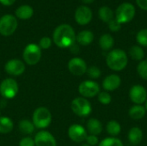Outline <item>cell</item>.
Returning a JSON list of instances; mask_svg holds the SVG:
<instances>
[{
  "label": "cell",
  "mask_w": 147,
  "mask_h": 146,
  "mask_svg": "<svg viewBox=\"0 0 147 146\" xmlns=\"http://www.w3.org/2000/svg\"><path fill=\"white\" fill-rule=\"evenodd\" d=\"M53 40L59 48H68L76 41L75 31L70 25L61 24L53 31Z\"/></svg>",
  "instance_id": "6da1fadb"
},
{
  "label": "cell",
  "mask_w": 147,
  "mask_h": 146,
  "mask_svg": "<svg viewBox=\"0 0 147 146\" xmlns=\"http://www.w3.org/2000/svg\"><path fill=\"white\" fill-rule=\"evenodd\" d=\"M128 63V57L127 52L122 49L111 50L106 58V64L108 67L114 71H121L124 70Z\"/></svg>",
  "instance_id": "7a4b0ae2"
},
{
  "label": "cell",
  "mask_w": 147,
  "mask_h": 146,
  "mask_svg": "<svg viewBox=\"0 0 147 146\" xmlns=\"http://www.w3.org/2000/svg\"><path fill=\"white\" fill-rule=\"evenodd\" d=\"M32 122L35 128L45 129L48 127L52 122V114L50 110L45 107L36 108L32 116Z\"/></svg>",
  "instance_id": "3957f363"
},
{
  "label": "cell",
  "mask_w": 147,
  "mask_h": 146,
  "mask_svg": "<svg viewBox=\"0 0 147 146\" xmlns=\"http://www.w3.org/2000/svg\"><path fill=\"white\" fill-rule=\"evenodd\" d=\"M136 14V9L131 3H123L119 5L115 10V19L121 23H127L131 22Z\"/></svg>",
  "instance_id": "277c9868"
},
{
  "label": "cell",
  "mask_w": 147,
  "mask_h": 146,
  "mask_svg": "<svg viewBox=\"0 0 147 146\" xmlns=\"http://www.w3.org/2000/svg\"><path fill=\"white\" fill-rule=\"evenodd\" d=\"M72 112L79 117H87L91 114L92 107L90 102L84 97H76L71 103Z\"/></svg>",
  "instance_id": "5b68a950"
},
{
  "label": "cell",
  "mask_w": 147,
  "mask_h": 146,
  "mask_svg": "<svg viewBox=\"0 0 147 146\" xmlns=\"http://www.w3.org/2000/svg\"><path fill=\"white\" fill-rule=\"evenodd\" d=\"M24 62L28 65H37L41 59V49L36 44L31 43L26 46L23 51Z\"/></svg>",
  "instance_id": "8992f818"
},
{
  "label": "cell",
  "mask_w": 147,
  "mask_h": 146,
  "mask_svg": "<svg viewBox=\"0 0 147 146\" xmlns=\"http://www.w3.org/2000/svg\"><path fill=\"white\" fill-rule=\"evenodd\" d=\"M19 90L17 82L14 78H5L0 83V95L4 99H13Z\"/></svg>",
  "instance_id": "52a82bcc"
},
{
  "label": "cell",
  "mask_w": 147,
  "mask_h": 146,
  "mask_svg": "<svg viewBox=\"0 0 147 146\" xmlns=\"http://www.w3.org/2000/svg\"><path fill=\"white\" fill-rule=\"evenodd\" d=\"M17 20L12 15H4L0 18V34L9 36L15 33L17 28Z\"/></svg>",
  "instance_id": "ba28073f"
},
{
  "label": "cell",
  "mask_w": 147,
  "mask_h": 146,
  "mask_svg": "<svg viewBox=\"0 0 147 146\" xmlns=\"http://www.w3.org/2000/svg\"><path fill=\"white\" fill-rule=\"evenodd\" d=\"M78 92L84 98H92L96 96L100 92L99 84L94 80H85L78 86Z\"/></svg>",
  "instance_id": "9c48e42d"
},
{
  "label": "cell",
  "mask_w": 147,
  "mask_h": 146,
  "mask_svg": "<svg viewBox=\"0 0 147 146\" xmlns=\"http://www.w3.org/2000/svg\"><path fill=\"white\" fill-rule=\"evenodd\" d=\"M129 97L132 102H134L135 105H142L146 102V89L140 84L134 85L129 90Z\"/></svg>",
  "instance_id": "30bf717a"
},
{
  "label": "cell",
  "mask_w": 147,
  "mask_h": 146,
  "mask_svg": "<svg viewBox=\"0 0 147 146\" xmlns=\"http://www.w3.org/2000/svg\"><path fill=\"white\" fill-rule=\"evenodd\" d=\"M67 67H68L69 71L72 75L78 76V77L83 76L84 74H85L87 71V69H88L86 62L83 59L78 58V57L72 58L68 62Z\"/></svg>",
  "instance_id": "8fae6325"
},
{
  "label": "cell",
  "mask_w": 147,
  "mask_h": 146,
  "mask_svg": "<svg viewBox=\"0 0 147 146\" xmlns=\"http://www.w3.org/2000/svg\"><path fill=\"white\" fill-rule=\"evenodd\" d=\"M68 136L71 140L76 143H82L85 141L88 133L86 129L79 125V124H73L68 128Z\"/></svg>",
  "instance_id": "7c38bea8"
},
{
  "label": "cell",
  "mask_w": 147,
  "mask_h": 146,
  "mask_svg": "<svg viewBox=\"0 0 147 146\" xmlns=\"http://www.w3.org/2000/svg\"><path fill=\"white\" fill-rule=\"evenodd\" d=\"M26 66L24 62L20 59H13L9 60L4 65V71L10 76H20L25 71Z\"/></svg>",
  "instance_id": "4fadbf2b"
},
{
  "label": "cell",
  "mask_w": 147,
  "mask_h": 146,
  "mask_svg": "<svg viewBox=\"0 0 147 146\" xmlns=\"http://www.w3.org/2000/svg\"><path fill=\"white\" fill-rule=\"evenodd\" d=\"M35 146H57L55 138L47 131H40L35 134L34 137Z\"/></svg>",
  "instance_id": "5bb4252c"
},
{
  "label": "cell",
  "mask_w": 147,
  "mask_h": 146,
  "mask_svg": "<svg viewBox=\"0 0 147 146\" xmlns=\"http://www.w3.org/2000/svg\"><path fill=\"white\" fill-rule=\"evenodd\" d=\"M92 19V11L91 9L85 5L79 6L75 12V20L79 25H86L90 23Z\"/></svg>",
  "instance_id": "9a60e30c"
},
{
  "label": "cell",
  "mask_w": 147,
  "mask_h": 146,
  "mask_svg": "<svg viewBox=\"0 0 147 146\" xmlns=\"http://www.w3.org/2000/svg\"><path fill=\"white\" fill-rule=\"evenodd\" d=\"M121 84V79L117 74H110L102 81V88L107 92L115 91Z\"/></svg>",
  "instance_id": "2e32d148"
},
{
  "label": "cell",
  "mask_w": 147,
  "mask_h": 146,
  "mask_svg": "<svg viewBox=\"0 0 147 146\" xmlns=\"http://www.w3.org/2000/svg\"><path fill=\"white\" fill-rule=\"evenodd\" d=\"M86 131L91 135L98 136L102 132V122L95 118H91L88 120L86 124Z\"/></svg>",
  "instance_id": "e0dca14e"
},
{
  "label": "cell",
  "mask_w": 147,
  "mask_h": 146,
  "mask_svg": "<svg viewBox=\"0 0 147 146\" xmlns=\"http://www.w3.org/2000/svg\"><path fill=\"white\" fill-rule=\"evenodd\" d=\"M127 139L132 145H138L143 139V132L140 127H132L127 134Z\"/></svg>",
  "instance_id": "ac0fdd59"
},
{
  "label": "cell",
  "mask_w": 147,
  "mask_h": 146,
  "mask_svg": "<svg viewBox=\"0 0 147 146\" xmlns=\"http://www.w3.org/2000/svg\"><path fill=\"white\" fill-rule=\"evenodd\" d=\"M76 40L81 46H88L94 40V34L90 30H83L76 35Z\"/></svg>",
  "instance_id": "d6986e66"
},
{
  "label": "cell",
  "mask_w": 147,
  "mask_h": 146,
  "mask_svg": "<svg viewBox=\"0 0 147 146\" xmlns=\"http://www.w3.org/2000/svg\"><path fill=\"white\" fill-rule=\"evenodd\" d=\"M146 109L145 106L142 105H134L131 107V108L128 111L129 117L134 120H139L143 119L146 116Z\"/></svg>",
  "instance_id": "ffe728a7"
},
{
  "label": "cell",
  "mask_w": 147,
  "mask_h": 146,
  "mask_svg": "<svg viewBox=\"0 0 147 146\" xmlns=\"http://www.w3.org/2000/svg\"><path fill=\"white\" fill-rule=\"evenodd\" d=\"M34 15V9L29 5H22L16 10V15L21 20H28Z\"/></svg>",
  "instance_id": "44dd1931"
},
{
  "label": "cell",
  "mask_w": 147,
  "mask_h": 146,
  "mask_svg": "<svg viewBox=\"0 0 147 146\" xmlns=\"http://www.w3.org/2000/svg\"><path fill=\"white\" fill-rule=\"evenodd\" d=\"M115 44L113 36L109 34H102L99 39V46L103 51H111Z\"/></svg>",
  "instance_id": "7402d4cb"
},
{
  "label": "cell",
  "mask_w": 147,
  "mask_h": 146,
  "mask_svg": "<svg viewBox=\"0 0 147 146\" xmlns=\"http://www.w3.org/2000/svg\"><path fill=\"white\" fill-rule=\"evenodd\" d=\"M14 127V123L12 120L7 116L0 117V133L7 134L9 133Z\"/></svg>",
  "instance_id": "603a6c76"
},
{
  "label": "cell",
  "mask_w": 147,
  "mask_h": 146,
  "mask_svg": "<svg viewBox=\"0 0 147 146\" xmlns=\"http://www.w3.org/2000/svg\"><path fill=\"white\" fill-rule=\"evenodd\" d=\"M18 128L21 133L25 134V135H30L34 133L35 127L32 121L28 120H22L19 121Z\"/></svg>",
  "instance_id": "cb8c5ba5"
},
{
  "label": "cell",
  "mask_w": 147,
  "mask_h": 146,
  "mask_svg": "<svg viewBox=\"0 0 147 146\" xmlns=\"http://www.w3.org/2000/svg\"><path fill=\"white\" fill-rule=\"evenodd\" d=\"M106 131L111 137L116 138V136H118L121 131V124L118 121L114 120H109L106 125Z\"/></svg>",
  "instance_id": "d4e9b609"
},
{
  "label": "cell",
  "mask_w": 147,
  "mask_h": 146,
  "mask_svg": "<svg viewBox=\"0 0 147 146\" xmlns=\"http://www.w3.org/2000/svg\"><path fill=\"white\" fill-rule=\"evenodd\" d=\"M98 15H99V18L102 22H107V23H109L111 20L114 19V12L108 6L101 7L98 10Z\"/></svg>",
  "instance_id": "484cf974"
},
{
  "label": "cell",
  "mask_w": 147,
  "mask_h": 146,
  "mask_svg": "<svg viewBox=\"0 0 147 146\" xmlns=\"http://www.w3.org/2000/svg\"><path fill=\"white\" fill-rule=\"evenodd\" d=\"M129 56L132 59L136 61H142L145 58V52L140 46H133L129 49Z\"/></svg>",
  "instance_id": "4316f807"
},
{
  "label": "cell",
  "mask_w": 147,
  "mask_h": 146,
  "mask_svg": "<svg viewBox=\"0 0 147 146\" xmlns=\"http://www.w3.org/2000/svg\"><path fill=\"white\" fill-rule=\"evenodd\" d=\"M98 146H124L121 139L115 137H109L102 140Z\"/></svg>",
  "instance_id": "83f0119b"
},
{
  "label": "cell",
  "mask_w": 147,
  "mask_h": 146,
  "mask_svg": "<svg viewBox=\"0 0 147 146\" xmlns=\"http://www.w3.org/2000/svg\"><path fill=\"white\" fill-rule=\"evenodd\" d=\"M137 72L142 79L147 81V59H144L139 63L137 65Z\"/></svg>",
  "instance_id": "f1b7e54d"
},
{
  "label": "cell",
  "mask_w": 147,
  "mask_h": 146,
  "mask_svg": "<svg viewBox=\"0 0 147 146\" xmlns=\"http://www.w3.org/2000/svg\"><path fill=\"white\" fill-rule=\"evenodd\" d=\"M97 100L102 105H109L112 102V97L109 92L104 90L99 92V94L97 95Z\"/></svg>",
  "instance_id": "f546056e"
},
{
  "label": "cell",
  "mask_w": 147,
  "mask_h": 146,
  "mask_svg": "<svg viewBox=\"0 0 147 146\" xmlns=\"http://www.w3.org/2000/svg\"><path fill=\"white\" fill-rule=\"evenodd\" d=\"M136 40L140 46L147 47V28L141 29L138 32L136 35Z\"/></svg>",
  "instance_id": "4dcf8cb0"
},
{
  "label": "cell",
  "mask_w": 147,
  "mask_h": 146,
  "mask_svg": "<svg viewBox=\"0 0 147 146\" xmlns=\"http://www.w3.org/2000/svg\"><path fill=\"white\" fill-rule=\"evenodd\" d=\"M86 73H87L88 77H89L90 79H92V80L99 78V77H101V75H102V71H101L100 68L97 67V66H95V65L89 67V68L87 69Z\"/></svg>",
  "instance_id": "1f68e13d"
},
{
  "label": "cell",
  "mask_w": 147,
  "mask_h": 146,
  "mask_svg": "<svg viewBox=\"0 0 147 146\" xmlns=\"http://www.w3.org/2000/svg\"><path fill=\"white\" fill-rule=\"evenodd\" d=\"M38 46H40V49H48L52 46V40L49 37L45 36L40 39Z\"/></svg>",
  "instance_id": "d6a6232c"
},
{
  "label": "cell",
  "mask_w": 147,
  "mask_h": 146,
  "mask_svg": "<svg viewBox=\"0 0 147 146\" xmlns=\"http://www.w3.org/2000/svg\"><path fill=\"white\" fill-rule=\"evenodd\" d=\"M109 28L112 32H118L121 28V24L115 18H114L109 22Z\"/></svg>",
  "instance_id": "836d02e7"
},
{
  "label": "cell",
  "mask_w": 147,
  "mask_h": 146,
  "mask_svg": "<svg viewBox=\"0 0 147 146\" xmlns=\"http://www.w3.org/2000/svg\"><path fill=\"white\" fill-rule=\"evenodd\" d=\"M85 141H86V144L90 146H96L99 145V139L97 136H95V135H91V134L88 135Z\"/></svg>",
  "instance_id": "e575fe53"
},
{
  "label": "cell",
  "mask_w": 147,
  "mask_h": 146,
  "mask_svg": "<svg viewBox=\"0 0 147 146\" xmlns=\"http://www.w3.org/2000/svg\"><path fill=\"white\" fill-rule=\"evenodd\" d=\"M19 146H35L34 139H33L31 137H24L20 140Z\"/></svg>",
  "instance_id": "d590c367"
},
{
  "label": "cell",
  "mask_w": 147,
  "mask_h": 146,
  "mask_svg": "<svg viewBox=\"0 0 147 146\" xmlns=\"http://www.w3.org/2000/svg\"><path fill=\"white\" fill-rule=\"evenodd\" d=\"M136 3L141 9L147 10V0H136Z\"/></svg>",
  "instance_id": "8d00e7d4"
},
{
  "label": "cell",
  "mask_w": 147,
  "mask_h": 146,
  "mask_svg": "<svg viewBox=\"0 0 147 146\" xmlns=\"http://www.w3.org/2000/svg\"><path fill=\"white\" fill-rule=\"evenodd\" d=\"M69 48L71 49V52L72 53H78V52H79V46L77 44H75V43L72 46H71Z\"/></svg>",
  "instance_id": "74e56055"
},
{
  "label": "cell",
  "mask_w": 147,
  "mask_h": 146,
  "mask_svg": "<svg viewBox=\"0 0 147 146\" xmlns=\"http://www.w3.org/2000/svg\"><path fill=\"white\" fill-rule=\"evenodd\" d=\"M16 0H0V3L5 6H10L15 3Z\"/></svg>",
  "instance_id": "f35d334b"
},
{
  "label": "cell",
  "mask_w": 147,
  "mask_h": 146,
  "mask_svg": "<svg viewBox=\"0 0 147 146\" xmlns=\"http://www.w3.org/2000/svg\"><path fill=\"white\" fill-rule=\"evenodd\" d=\"M84 3H92L93 2H95L96 0H82Z\"/></svg>",
  "instance_id": "ab89813d"
},
{
  "label": "cell",
  "mask_w": 147,
  "mask_h": 146,
  "mask_svg": "<svg viewBox=\"0 0 147 146\" xmlns=\"http://www.w3.org/2000/svg\"><path fill=\"white\" fill-rule=\"evenodd\" d=\"M145 108H146V111H147V99H146V102H145Z\"/></svg>",
  "instance_id": "60d3db41"
},
{
  "label": "cell",
  "mask_w": 147,
  "mask_h": 146,
  "mask_svg": "<svg viewBox=\"0 0 147 146\" xmlns=\"http://www.w3.org/2000/svg\"><path fill=\"white\" fill-rule=\"evenodd\" d=\"M81 146H90L89 145H87V144H84V145H82Z\"/></svg>",
  "instance_id": "b9f144b4"
},
{
  "label": "cell",
  "mask_w": 147,
  "mask_h": 146,
  "mask_svg": "<svg viewBox=\"0 0 147 146\" xmlns=\"http://www.w3.org/2000/svg\"><path fill=\"white\" fill-rule=\"evenodd\" d=\"M0 117H1V110H0Z\"/></svg>",
  "instance_id": "7bdbcfd3"
}]
</instances>
